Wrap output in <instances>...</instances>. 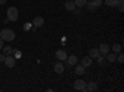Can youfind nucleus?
<instances>
[{
  "label": "nucleus",
  "instance_id": "27",
  "mask_svg": "<svg viewBox=\"0 0 124 92\" xmlns=\"http://www.w3.org/2000/svg\"><path fill=\"white\" fill-rule=\"evenodd\" d=\"M73 13H75V15H81V14H82V11H81V8L75 9V10H73Z\"/></svg>",
  "mask_w": 124,
  "mask_h": 92
},
{
  "label": "nucleus",
  "instance_id": "24",
  "mask_svg": "<svg viewBox=\"0 0 124 92\" xmlns=\"http://www.w3.org/2000/svg\"><path fill=\"white\" fill-rule=\"evenodd\" d=\"M93 5H94L96 8H99L101 5H102V0H93Z\"/></svg>",
  "mask_w": 124,
  "mask_h": 92
},
{
  "label": "nucleus",
  "instance_id": "3",
  "mask_svg": "<svg viewBox=\"0 0 124 92\" xmlns=\"http://www.w3.org/2000/svg\"><path fill=\"white\" fill-rule=\"evenodd\" d=\"M86 82L83 80H77L76 82H75V90H77V91H83V92H86Z\"/></svg>",
  "mask_w": 124,
  "mask_h": 92
},
{
  "label": "nucleus",
  "instance_id": "15",
  "mask_svg": "<svg viewBox=\"0 0 124 92\" xmlns=\"http://www.w3.org/2000/svg\"><path fill=\"white\" fill-rule=\"evenodd\" d=\"M85 70H86V67H83L82 65H77L76 66V74L82 76V75H85Z\"/></svg>",
  "mask_w": 124,
  "mask_h": 92
},
{
  "label": "nucleus",
  "instance_id": "12",
  "mask_svg": "<svg viewBox=\"0 0 124 92\" xmlns=\"http://www.w3.org/2000/svg\"><path fill=\"white\" fill-rule=\"evenodd\" d=\"M98 50H99V52L102 55H107L109 52V46H108V44H101Z\"/></svg>",
  "mask_w": 124,
  "mask_h": 92
},
{
  "label": "nucleus",
  "instance_id": "13",
  "mask_svg": "<svg viewBox=\"0 0 124 92\" xmlns=\"http://www.w3.org/2000/svg\"><path fill=\"white\" fill-rule=\"evenodd\" d=\"M99 55H101V52H99V50H98V49L93 47V49L89 50V56H91L92 59H97Z\"/></svg>",
  "mask_w": 124,
  "mask_h": 92
},
{
  "label": "nucleus",
  "instance_id": "16",
  "mask_svg": "<svg viewBox=\"0 0 124 92\" xmlns=\"http://www.w3.org/2000/svg\"><path fill=\"white\" fill-rule=\"evenodd\" d=\"M73 1H75L76 8H83L87 4V0H73Z\"/></svg>",
  "mask_w": 124,
  "mask_h": 92
},
{
  "label": "nucleus",
  "instance_id": "11",
  "mask_svg": "<svg viewBox=\"0 0 124 92\" xmlns=\"http://www.w3.org/2000/svg\"><path fill=\"white\" fill-rule=\"evenodd\" d=\"M54 70H55V72H56V74H63V71H65V66H63V64L57 62V64H55Z\"/></svg>",
  "mask_w": 124,
  "mask_h": 92
},
{
  "label": "nucleus",
  "instance_id": "30",
  "mask_svg": "<svg viewBox=\"0 0 124 92\" xmlns=\"http://www.w3.org/2000/svg\"><path fill=\"white\" fill-rule=\"evenodd\" d=\"M6 1H8V0H0V5H4V4H6Z\"/></svg>",
  "mask_w": 124,
  "mask_h": 92
},
{
  "label": "nucleus",
  "instance_id": "22",
  "mask_svg": "<svg viewBox=\"0 0 124 92\" xmlns=\"http://www.w3.org/2000/svg\"><path fill=\"white\" fill-rule=\"evenodd\" d=\"M13 52L15 54V56H14V57H15V60L21 57V51H20V50H17V49H16V50H13Z\"/></svg>",
  "mask_w": 124,
  "mask_h": 92
},
{
  "label": "nucleus",
  "instance_id": "14",
  "mask_svg": "<svg viewBox=\"0 0 124 92\" xmlns=\"http://www.w3.org/2000/svg\"><path fill=\"white\" fill-rule=\"evenodd\" d=\"M106 60L108 61V62H114V61L117 60V54H107L106 55Z\"/></svg>",
  "mask_w": 124,
  "mask_h": 92
},
{
  "label": "nucleus",
  "instance_id": "6",
  "mask_svg": "<svg viewBox=\"0 0 124 92\" xmlns=\"http://www.w3.org/2000/svg\"><path fill=\"white\" fill-rule=\"evenodd\" d=\"M56 57H57V60H60V61H66V59H67V52L65 50H57L56 51Z\"/></svg>",
  "mask_w": 124,
  "mask_h": 92
},
{
  "label": "nucleus",
  "instance_id": "19",
  "mask_svg": "<svg viewBox=\"0 0 124 92\" xmlns=\"http://www.w3.org/2000/svg\"><path fill=\"white\" fill-rule=\"evenodd\" d=\"M112 49H113V52H114V54H119L120 51H122V46L119 44H114Z\"/></svg>",
  "mask_w": 124,
  "mask_h": 92
},
{
  "label": "nucleus",
  "instance_id": "17",
  "mask_svg": "<svg viewBox=\"0 0 124 92\" xmlns=\"http://www.w3.org/2000/svg\"><path fill=\"white\" fill-rule=\"evenodd\" d=\"M3 54L5 55V56H8V55H10V54H13V47L11 46H4L3 47Z\"/></svg>",
  "mask_w": 124,
  "mask_h": 92
},
{
  "label": "nucleus",
  "instance_id": "1",
  "mask_svg": "<svg viewBox=\"0 0 124 92\" xmlns=\"http://www.w3.org/2000/svg\"><path fill=\"white\" fill-rule=\"evenodd\" d=\"M0 39H3L4 41L10 42L15 39V33L10 29H3L1 31H0Z\"/></svg>",
  "mask_w": 124,
  "mask_h": 92
},
{
  "label": "nucleus",
  "instance_id": "20",
  "mask_svg": "<svg viewBox=\"0 0 124 92\" xmlns=\"http://www.w3.org/2000/svg\"><path fill=\"white\" fill-rule=\"evenodd\" d=\"M97 61H98V64H101V65H103L106 62V55H99L98 57H97Z\"/></svg>",
  "mask_w": 124,
  "mask_h": 92
},
{
  "label": "nucleus",
  "instance_id": "18",
  "mask_svg": "<svg viewBox=\"0 0 124 92\" xmlns=\"http://www.w3.org/2000/svg\"><path fill=\"white\" fill-rule=\"evenodd\" d=\"M106 5L107 6H109V8H114V6H117V4H118V0H106Z\"/></svg>",
  "mask_w": 124,
  "mask_h": 92
},
{
  "label": "nucleus",
  "instance_id": "21",
  "mask_svg": "<svg viewBox=\"0 0 124 92\" xmlns=\"http://www.w3.org/2000/svg\"><path fill=\"white\" fill-rule=\"evenodd\" d=\"M117 6L119 8V11H120V13H123V11H124V0H118Z\"/></svg>",
  "mask_w": 124,
  "mask_h": 92
},
{
  "label": "nucleus",
  "instance_id": "8",
  "mask_svg": "<svg viewBox=\"0 0 124 92\" xmlns=\"http://www.w3.org/2000/svg\"><path fill=\"white\" fill-rule=\"evenodd\" d=\"M65 9L67 10V11H73V10L76 9V5H75L73 0H67V1L65 3Z\"/></svg>",
  "mask_w": 124,
  "mask_h": 92
},
{
  "label": "nucleus",
  "instance_id": "29",
  "mask_svg": "<svg viewBox=\"0 0 124 92\" xmlns=\"http://www.w3.org/2000/svg\"><path fill=\"white\" fill-rule=\"evenodd\" d=\"M3 47H4V40H3V39H0V51L3 50Z\"/></svg>",
  "mask_w": 124,
  "mask_h": 92
},
{
  "label": "nucleus",
  "instance_id": "28",
  "mask_svg": "<svg viewBox=\"0 0 124 92\" xmlns=\"http://www.w3.org/2000/svg\"><path fill=\"white\" fill-rule=\"evenodd\" d=\"M5 55L4 54H0V62H4V60H5Z\"/></svg>",
  "mask_w": 124,
  "mask_h": 92
},
{
  "label": "nucleus",
  "instance_id": "9",
  "mask_svg": "<svg viewBox=\"0 0 124 92\" xmlns=\"http://www.w3.org/2000/svg\"><path fill=\"white\" fill-rule=\"evenodd\" d=\"M97 88H98V85H97V82H93V81H91V82H88V84L86 85V91H88V92L96 91Z\"/></svg>",
  "mask_w": 124,
  "mask_h": 92
},
{
  "label": "nucleus",
  "instance_id": "4",
  "mask_svg": "<svg viewBox=\"0 0 124 92\" xmlns=\"http://www.w3.org/2000/svg\"><path fill=\"white\" fill-rule=\"evenodd\" d=\"M92 64H93V61H92L91 56H85L81 60V65L83 67H89V66H92Z\"/></svg>",
  "mask_w": 124,
  "mask_h": 92
},
{
  "label": "nucleus",
  "instance_id": "10",
  "mask_svg": "<svg viewBox=\"0 0 124 92\" xmlns=\"http://www.w3.org/2000/svg\"><path fill=\"white\" fill-rule=\"evenodd\" d=\"M66 60H67L68 66H75V65H77V56H75V55H70Z\"/></svg>",
  "mask_w": 124,
  "mask_h": 92
},
{
  "label": "nucleus",
  "instance_id": "2",
  "mask_svg": "<svg viewBox=\"0 0 124 92\" xmlns=\"http://www.w3.org/2000/svg\"><path fill=\"white\" fill-rule=\"evenodd\" d=\"M6 16H8L9 21H16V20L19 19V10H17V8H15V6L8 8V10H6Z\"/></svg>",
  "mask_w": 124,
  "mask_h": 92
},
{
  "label": "nucleus",
  "instance_id": "5",
  "mask_svg": "<svg viewBox=\"0 0 124 92\" xmlns=\"http://www.w3.org/2000/svg\"><path fill=\"white\" fill-rule=\"evenodd\" d=\"M31 24H32L35 27H41V26L45 24V20L41 17V16H36V17L32 20V23H31Z\"/></svg>",
  "mask_w": 124,
  "mask_h": 92
},
{
  "label": "nucleus",
  "instance_id": "25",
  "mask_svg": "<svg viewBox=\"0 0 124 92\" xmlns=\"http://www.w3.org/2000/svg\"><path fill=\"white\" fill-rule=\"evenodd\" d=\"M24 30H25V31H30V30H31V23H25Z\"/></svg>",
  "mask_w": 124,
  "mask_h": 92
},
{
  "label": "nucleus",
  "instance_id": "23",
  "mask_svg": "<svg viewBox=\"0 0 124 92\" xmlns=\"http://www.w3.org/2000/svg\"><path fill=\"white\" fill-rule=\"evenodd\" d=\"M86 5H87V9H88V10H94V9H97L94 5H93V3H92V1H87V4H86Z\"/></svg>",
  "mask_w": 124,
  "mask_h": 92
},
{
  "label": "nucleus",
  "instance_id": "26",
  "mask_svg": "<svg viewBox=\"0 0 124 92\" xmlns=\"http://www.w3.org/2000/svg\"><path fill=\"white\" fill-rule=\"evenodd\" d=\"M119 54H120V52H119ZM118 62H119V64H123V62H124V55H123V54L119 55V57H118Z\"/></svg>",
  "mask_w": 124,
  "mask_h": 92
},
{
  "label": "nucleus",
  "instance_id": "7",
  "mask_svg": "<svg viewBox=\"0 0 124 92\" xmlns=\"http://www.w3.org/2000/svg\"><path fill=\"white\" fill-rule=\"evenodd\" d=\"M4 62H5V65H6L8 67H14V66H15V57L8 55V56L5 57V60H4Z\"/></svg>",
  "mask_w": 124,
  "mask_h": 92
}]
</instances>
